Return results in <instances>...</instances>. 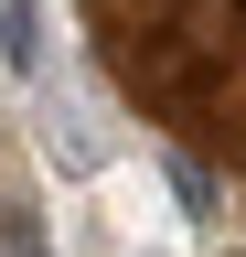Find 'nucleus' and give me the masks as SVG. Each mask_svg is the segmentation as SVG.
Instances as JSON below:
<instances>
[{
    "label": "nucleus",
    "mask_w": 246,
    "mask_h": 257,
    "mask_svg": "<svg viewBox=\"0 0 246 257\" xmlns=\"http://www.w3.org/2000/svg\"><path fill=\"white\" fill-rule=\"evenodd\" d=\"M171 193H182V214H193V225H214V214H225V182H214L193 150H171Z\"/></svg>",
    "instance_id": "nucleus-3"
},
{
    "label": "nucleus",
    "mask_w": 246,
    "mask_h": 257,
    "mask_svg": "<svg viewBox=\"0 0 246 257\" xmlns=\"http://www.w3.org/2000/svg\"><path fill=\"white\" fill-rule=\"evenodd\" d=\"M33 140H43V161H54L65 182H97V172H107V128L86 118V96L54 86V75H33Z\"/></svg>",
    "instance_id": "nucleus-1"
},
{
    "label": "nucleus",
    "mask_w": 246,
    "mask_h": 257,
    "mask_svg": "<svg viewBox=\"0 0 246 257\" xmlns=\"http://www.w3.org/2000/svg\"><path fill=\"white\" fill-rule=\"evenodd\" d=\"M0 64H11L22 86L54 64V22H43V0H11V11H0Z\"/></svg>",
    "instance_id": "nucleus-2"
},
{
    "label": "nucleus",
    "mask_w": 246,
    "mask_h": 257,
    "mask_svg": "<svg viewBox=\"0 0 246 257\" xmlns=\"http://www.w3.org/2000/svg\"><path fill=\"white\" fill-rule=\"evenodd\" d=\"M0 257H54V236H43V214L22 204V193H0Z\"/></svg>",
    "instance_id": "nucleus-4"
}]
</instances>
